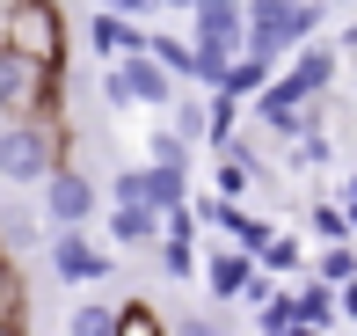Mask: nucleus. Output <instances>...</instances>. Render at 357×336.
Instances as JSON below:
<instances>
[{
	"mask_svg": "<svg viewBox=\"0 0 357 336\" xmlns=\"http://www.w3.org/2000/svg\"><path fill=\"white\" fill-rule=\"evenodd\" d=\"M255 270H263V278H299V270H306V249H299V234H284V227H278V242L263 249V263H255Z\"/></svg>",
	"mask_w": 357,
	"mask_h": 336,
	"instance_id": "18",
	"label": "nucleus"
},
{
	"mask_svg": "<svg viewBox=\"0 0 357 336\" xmlns=\"http://www.w3.org/2000/svg\"><path fill=\"white\" fill-rule=\"evenodd\" d=\"M321 22H328V0H284V15H278V29H284L291 52H299V44H314Z\"/></svg>",
	"mask_w": 357,
	"mask_h": 336,
	"instance_id": "13",
	"label": "nucleus"
},
{
	"mask_svg": "<svg viewBox=\"0 0 357 336\" xmlns=\"http://www.w3.org/2000/svg\"><path fill=\"white\" fill-rule=\"evenodd\" d=\"M291 322H299V329H335V285L306 278L299 293H291Z\"/></svg>",
	"mask_w": 357,
	"mask_h": 336,
	"instance_id": "12",
	"label": "nucleus"
},
{
	"mask_svg": "<svg viewBox=\"0 0 357 336\" xmlns=\"http://www.w3.org/2000/svg\"><path fill=\"white\" fill-rule=\"evenodd\" d=\"M168 336H226V329H219V314H197V307H183V314L168 322Z\"/></svg>",
	"mask_w": 357,
	"mask_h": 336,
	"instance_id": "26",
	"label": "nucleus"
},
{
	"mask_svg": "<svg viewBox=\"0 0 357 336\" xmlns=\"http://www.w3.org/2000/svg\"><path fill=\"white\" fill-rule=\"evenodd\" d=\"M117 314H124V300H80L66 336H117Z\"/></svg>",
	"mask_w": 357,
	"mask_h": 336,
	"instance_id": "16",
	"label": "nucleus"
},
{
	"mask_svg": "<svg viewBox=\"0 0 357 336\" xmlns=\"http://www.w3.org/2000/svg\"><path fill=\"white\" fill-rule=\"evenodd\" d=\"M102 8H109V15H124V22H146L160 0H102Z\"/></svg>",
	"mask_w": 357,
	"mask_h": 336,
	"instance_id": "29",
	"label": "nucleus"
},
{
	"mask_svg": "<svg viewBox=\"0 0 357 336\" xmlns=\"http://www.w3.org/2000/svg\"><path fill=\"white\" fill-rule=\"evenodd\" d=\"M335 59H343V52L314 37V44H299V52H291V73H278V81L299 95V103H321V95L335 88Z\"/></svg>",
	"mask_w": 357,
	"mask_h": 336,
	"instance_id": "7",
	"label": "nucleus"
},
{
	"mask_svg": "<svg viewBox=\"0 0 357 336\" xmlns=\"http://www.w3.org/2000/svg\"><path fill=\"white\" fill-rule=\"evenodd\" d=\"M146 205H153V212L190 205V168H146Z\"/></svg>",
	"mask_w": 357,
	"mask_h": 336,
	"instance_id": "15",
	"label": "nucleus"
},
{
	"mask_svg": "<svg viewBox=\"0 0 357 336\" xmlns=\"http://www.w3.org/2000/svg\"><path fill=\"white\" fill-rule=\"evenodd\" d=\"M117 205H146V168H124L117 175ZM153 212V205H146Z\"/></svg>",
	"mask_w": 357,
	"mask_h": 336,
	"instance_id": "28",
	"label": "nucleus"
},
{
	"mask_svg": "<svg viewBox=\"0 0 357 336\" xmlns=\"http://www.w3.org/2000/svg\"><path fill=\"white\" fill-rule=\"evenodd\" d=\"M175 95H183V81H175L168 66H153L146 52L102 66V103L109 110H175Z\"/></svg>",
	"mask_w": 357,
	"mask_h": 336,
	"instance_id": "3",
	"label": "nucleus"
},
{
	"mask_svg": "<svg viewBox=\"0 0 357 336\" xmlns=\"http://www.w3.org/2000/svg\"><path fill=\"white\" fill-rule=\"evenodd\" d=\"M59 147H66L59 124L0 117V183H8V190H44V183H52V168H59Z\"/></svg>",
	"mask_w": 357,
	"mask_h": 336,
	"instance_id": "2",
	"label": "nucleus"
},
{
	"mask_svg": "<svg viewBox=\"0 0 357 336\" xmlns=\"http://www.w3.org/2000/svg\"><path fill=\"white\" fill-rule=\"evenodd\" d=\"M153 256H160V270H168L175 285H183V278H197V270H204V256H197V242H160Z\"/></svg>",
	"mask_w": 357,
	"mask_h": 336,
	"instance_id": "23",
	"label": "nucleus"
},
{
	"mask_svg": "<svg viewBox=\"0 0 357 336\" xmlns=\"http://www.w3.org/2000/svg\"><path fill=\"white\" fill-rule=\"evenodd\" d=\"M102 234L117 249H160V212H146V205H109Z\"/></svg>",
	"mask_w": 357,
	"mask_h": 336,
	"instance_id": "10",
	"label": "nucleus"
},
{
	"mask_svg": "<svg viewBox=\"0 0 357 336\" xmlns=\"http://www.w3.org/2000/svg\"><path fill=\"white\" fill-rule=\"evenodd\" d=\"M284 161H291V175H306V168H321V161H328V139H321V132H306V139H291V147H284Z\"/></svg>",
	"mask_w": 357,
	"mask_h": 336,
	"instance_id": "25",
	"label": "nucleus"
},
{
	"mask_svg": "<svg viewBox=\"0 0 357 336\" xmlns=\"http://www.w3.org/2000/svg\"><path fill=\"white\" fill-rule=\"evenodd\" d=\"M146 168H190V147L168 132V124H153V132H146Z\"/></svg>",
	"mask_w": 357,
	"mask_h": 336,
	"instance_id": "19",
	"label": "nucleus"
},
{
	"mask_svg": "<svg viewBox=\"0 0 357 336\" xmlns=\"http://www.w3.org/2000/svg\"><path fill=\"white\" fill-rule=\"evenodd\" d=\"M0 52L22 59L37 81H66V8L59 0H22L15 15H0Z\"/></svg>",
	"mask_w": 357,
	"mask_h": 336,
	"instance_id": "1",
	"label": "nucleus"
},
{
	"mask_svg": "<svg viewBox=\"0 0 357 336\" xmlns=\"http://www.w3.org/2000/svg\"><path fill=\"white\" fill-rule=\"evenodd\" d=\"M117 336H168V322H160L146 300H124V314H117Z\"/></svg>",
	"mask_w": 357,
	"mask_h": 336,
	"instance_id": "24",
	"label": "nucleus"
},
{
	"mask_svg": "<svg viewBox=\"0 0 357 336\" xmlns=\"http://www.w3.org/2000/svg\"><path fill=\"white\" fill-rule=\"evenodd\" d=\"M255 314H263V336H284V329H291V293L263 300V307H255Z\"/></svg>",
	"mask_w": 357,
	"mask_h": 336,
	"instance_id": "27",
	"label": "nucleus"
},
{
	"mask_svg": "<svg viewBox=\"0 0 357 336\" xmlns=\"http://www.w3.org/2000/svg\"><path fill=\"white\" fill-rule=\"evenodd\" d=\"M197 278H204V293H212L219 307H241V293H248L255 263H248L241 249H212V256H204V270H197Z\"/></svg>",
	"mask_w": 357,
	"mask_h": 336,
	"instance_id": "9",
	"label": "nucleus"
},
{
	"mask_svg": "<svg viewBox=\"0 0 357 336\" xmlns=\"http://www.w3.org/2000/svg\"><path fill=\"white\" fill-rule=\"evenodd\" d=\"M52 270L66 285H102L109 278V249L88 227H52Z\"/></svg>",
	"mask_w": 357,
	"mask_h": 336,
	"instance_id": "6",
	"label": "nucleus"
},
{
	"mask_svg": "<svg viewBox=\"0 0 357 336\" xmlns=\"http://www.w3.org/2000/svg\"><path fill=\"white\" fill-rule=\"evenodd\" d=\"M15 8H22V0H0V15H15Z\"/></svg>",
	"mask_w": 357,
	"mask_h": 336,
	"instance_id": "33",
	"label": "nucleus"
},
{
	"mask_svg": "<svg viewBox=\"0 0 357 336\" xmlns=\"http://www.w3.org/2000/svg\"><path fill=\"white\" fill-rule=\"evenodd\" d=\"M335 322H357V285H335Z\"/></svg>",
	"mask_w": 357,
	"mask_h": 336,
	"instance_id": "30",
	"label": "nucleus"
},
{
	"mask_svg": "<svg viewBox=\"0 0 357 336\" xmlns=\"http://www.w3.org/2000/svg\"><path fill=\"white\" fill-rule=\"evenodd\" d=\"M160 8H175V15H190V8H197V0H160Z\"/></svg>",
	"mask_w": 357,
	"mask_h": 336,
	"instance_id": "32",
	"label": "nucleus"
},
{
	"mask_svg": "<svg viewBox=\"0 0 357 336\" xmlns=\"http://www.w3.org/2000/svg\"><path fill=\"white\" fill-rule=\"evenodd\" d=\"M22 314H29V285H22V270H15V256L0 249V322L22 329Z\"/></svg>",
	"mask_w": 357,
	"mask_h": 336,
	"instance_id": "17",
	"label": "nucleus"
},
{
	"mask_svg": "<svg viewBox=\"0 0 357 336\" xmlns=\"http://www.w3.org/2000/svg\"><path fill=\"white\" fill-rule=\"evenodd\" d=\"M314 278H321V285H357V249H350V242H335V249H321V263H314Z\"/></svg>",
	"mask_w": 357,
	"mask_h": 336,
	"instance_id": "20",
	"label": "nucleus"
},
{
	"mask_svg": "<svg viewBox=\"0 0 357 336\" xmlns=\"http://www.w3.org/2000/svg\"><path fill=\"white\" fill-rule=\"evenodd\" d=\"M190 44L219 66H234L248 52V0H197L190 8Z\"/></svg>",
	"mask_w": 357,
	"mask_h": 336,
	"instance_id": "4",
	"label": "nucleus"
},
{
	"mask_svg": "<svg viewBox=\"0 0 357 336\" xmlns=\"http://www.w3.org/2000/svg\"><path fill=\"white\" fill-rule=\"evenodd\" d=\"M95 212H102V190H95V175L73 168V161H59L52 183H44V227H88Z\"/></svg>",
	"mask_w": 357,
	"mask_h": 336,
	"instance_id": "5",
	"label": "nucleus"
},
{
	"mask_svg": "<svg viewBox=\"0 0 357 336\" xmlns=\"http://www.w3.org/2000/svg\"><path fill=\"white\" fill-rule=\"evenodd\" d=\"M306 227H314L321 234V242H350V219H343V205H335V198H321V205H306Z\"/></svg>",
	"mask_w": 357,
	"mask_h": 336,
	"instance_id": "21",
	"label": "nucleus"
},
{
	"mask_svg": "<svg viewBox=\"0 0 357 336\" xmlns=\"http://www.w3.org/2000/svg\"><path fill=\"white\" fill-rule=\"evenodd\" d=\"M335 205H343V219H350V234H357V175H343V198H335Z\"/></svg>",
	"mask_w": 357,
	"mask_h": 336,
	"instance_id": "31",
	"label": "nucleus"
},
{
	"mask_svg": "<svg viewBox=\"0 0 357 336\" xmlns=\"http://www.w3.org/2000/svg\"><path fill=\"white\" fill-rule=\"evenodd\" d=\"M146 37H153L146 22H124V15H109V8H95V22H88V52L109 59V66H117V59H139Z\"/></svg>",
	"mask_w": 357,
	"mask_h": 336,
	"instance_id": "8",
	"label": "nucleus"
},
{
	"mask_svg": "<svg viewBox=\"0 0 357 336\" xmlns=\"http://www.w3.org/2000/svg\"><path fill=\"white\" fill-rule=\"evenodd\" d=\"M168 132L183 139V147H197V139H204V95H175V117H168Z\"/></svg>",
	"mask_w": 357,
	"mask_h": 336,
	"instance_id": "22",
	"label": "nucleus"
},
{
	"mask_svg": "<svg viewBox=\"0 0 357 336\" xmlns=\"http://www.w3.org/2000/svg\"><path fill=\"white\" fill-rule=\"evenodd\" d=\"M270 81H278V66H270V59H248V52H241L234 66H226V95H241V103H255Z\"/></svg>",
	"mask_w": 357,
	"mask_h": 336,
	"instance_id": "14",
	"label": "nucleus"
},
{
	"mask_svg": "<svg viewBox=\"0 0 357 336\" xmlns=\"http://www.w3.org/2000/svg\"><path fill=\"white\" fill-rule=\"evenodd\" d=\"M37 242H44V205L8 198V205H0V249L22 256V249H37Z\"/></svg>",
	"mask_w": 357,
	"mask_h": 336,
	"instance_id": "11",
	"label": "nucleus"
},
{
	"mask_svg": "<svg viewBox=\"0 0 357 336\" xmlns=\"http://www.w3.org/2000/svg\"><path fill=\"white\" fill-rule=\"evenodd\" d=\"M0 336H22V329H8V322H0Z\"/></svg>",
	"mask_w": 357,
	"mask_h": 336,
	"instance_id": "34",
	"label": "nucleus"
}]
</instances>
